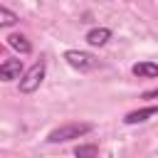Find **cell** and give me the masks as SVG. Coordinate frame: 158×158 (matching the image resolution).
<instances>
[{
  "mask_svg": "<svg viewBox=\"0 0 158 158\" xmlns=\"http://www.w3.org/2000/svg\"><path fill=\"white\" fill-rule=\"evenodd\" d=\"M94 131V123H86V121H74V123H64V126H57L47 133V143H67L72 138H81L86 133Z\"/></svg>",
  "mask_w": 158,
  "mask_h": 158,
  "instance_id": "cell-1",
  "label": "cell"
},
{
  "mask_svg": "<svg viewBox=\"0 0 158 158\" xmlns=\"http://www.w3.org/2000/svg\"><path fill=\"white\" fill-rule=\"evenodd\" d=\"M44 74H47V64H44V59H40V62H35L25 74H22V79H20V91L22 94H32V91H37L40 89V84H42V79H44Z\"/></svg>",
  "mask_w": 158,
  "mask_h": 158,
  "instance_id": "cell-2",
  "label": "cell"
},
{
  "mask_svg": "<svg viewBox=\"0 0 158 158\" xmlns=\"http://www.w3.org/2000/svg\"><path fill=\"white\" fill-rule=\"evenodd\" d=\"M64 62L77 72H89V69L96 67V59L89 52H81V49H67L64 52Z\"/></svg>",
  "mask_w": 158,
  "mask_h": 158,
  "instance_id": "cell-3",
  "label": "cell"
},
{
  "mask_svg": "<svg viewBox=\"0 0 158 158\" xmlns=\"http://www.w3.org/2000/svg\"><path fill=\"white\" fill-rule=\"evenodd\" d=\"M25 74L22 69V59H5L0 64V79L2 81H20Z\"/></svg>",
  "mask_w": 158,
  "mask_h": 158,
  "instance_id": "cell-4",
  "label": "cell"
},
{
  "mask_svg": "<svg viewBox=\"0 0 158 158\" xmlns=\"http://www.w3.org/2000/svg\"><path fill=\"white\" fill-rule=\"evenodd\" d=\"M153 116H158V106H143V109L128 111V114L123 116V123L136 126V123H143V121H148V118H153Z\"/></svg>",
  "mask_w": 158,
  "mask_h": 158,
  "instance_id": "cell-5",
  "label": "cell"
},
{
  "mask_svg": "<svg viewBox=\"0 0 158 158\" xmlns=\"http://www.w3.org/2000/svg\"><path fill=\"white\" fill-rule=\"evenodd\" d=\"M84 40H86V44H91V47H104V44L111 40V30H109V27H91Z\"/></svg>",
  "mask_w": 158,
  "mask_h": 158,
  "instance_id": "cell-6",
  "label": "cell"
},
{
  "mask_svg": "<svg viewBox=\"0 0 158 158\" xmlns=\"http://www.w3.org/2000/svg\"><path fill=\"white\" fill-rule=\"evenodd\" d=\"M131 72L138 79H156L158 77V62H136L131 67Z\"/></svg>",
  "mask_w": 158,
  "mask_h": 158,
  "instance_id": "cell-7",
  "label": "cell"
},
{
  "mask_svg": "<svg viewBox=\"0 0 158 158\" xmlns=\"http://www.w3.org/2000/svg\"><path fill=\"white\" fill-rule=\"evenodd\" d=\"M7 44L12 47V49H17L20 54H30L32 52V44H30V40L25 37V35H7Z\"/></svg>",
  "mask_w": 158,
  "mask_h": 158,
  "instance_id": "cell-8",
  "label": "cell"
},
{
  "mask_svg": "<svg viewBox=\"0 0 158 158\" xmlns=\"http://www.w3.org/2000/svg\"><path fill=\"white\" fill-rule=\"evenodd\" d=\"M74 158H99V146L96 143H81L74 148Z\"/></svg>",
  "mask_w": 158,
  "mask_h": 158,
  "instance_id": "cell-9",
  "label": "cell"
},
{
  "mask_svg": "<svg viewBox=\"0 0 158 158\" xmlns=\"http://www.w3.org/2000/svg\"><path fill=\"white\" fill-rule=\"evenodd\" d=\"M17 20H20V17H17L10 7H5V5L0 7V27H10V25H15Z\"/></svg>",
  "mask_w": 158,
  "mask_h": 158,
  "instance_id": "cell-10",
  "label": "cell"
},
{
  "mask_svg": "<svg viewBox=\"0 0 158 158\" xmlns=\"http://www.w3.org/2000/svg\"><path fill=\"white\" fill-rule=\"evenodd\" d=\"M143 99H158V89H148V91H143Z\"/></svg>",
  "mask_w": 158,
  "mask_h": 158,
  "instance_id": "cell-11",
  "label": "cell"
}]
</instances>
